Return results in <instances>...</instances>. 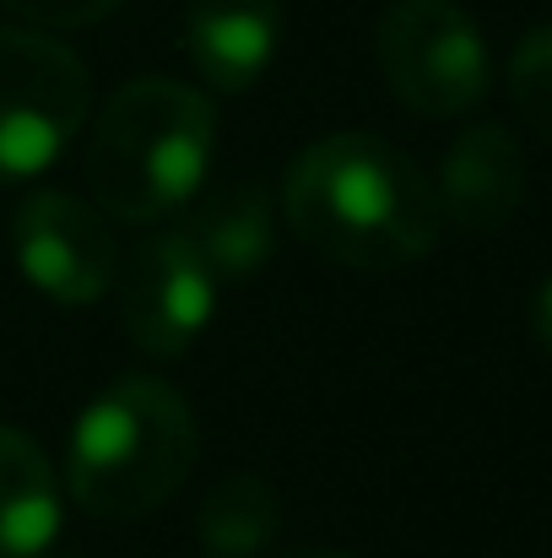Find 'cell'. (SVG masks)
Masks as SVG:
<instances>
[{"instance_id": "obj_9", "label": "cell", "mask_w": 552, "mask_h": 558, "mask_svg": "<svg viewBox=\"0 0 552 558\" xmlns=\"http://www.w3.org/2000/svg\"><path fill=\"white\" fill-rule=\"evenodd\" d=\"M282 44V0H189L184 54L217 93H244L266 76Z\"/></svg>"}, {"instance_id": "obj_7", "label": "cell", "mask_w": 552, "mask_h": 558, "mask_svg": "<svg viewBox=\"0 0 552 558\" xmlns=\"http://www.w3.org/2000/svg\"><path fill=\"white\" fill-rule=\"evenodd\" d=\"M11 239H16V266L22 277L65 304V310H82V304H98L109 288H114V271H120V244L109 233V217L65 190H38L16 206V222H11Z\"/></svg>"}, {"instance_id": "obj_3", "label": "cell", "mask_w": 552, "mask_h": 558, "mask_svg": "<svg viewBox=\"0 0 552 558\" xmlns=\"http://www.w3.org/2000/svg\"><path fill=\"white\" fill-rule=\"evenodd\" d=\"M200 456L195 417L169 379L125 374L98 390L65 450L71 499L103 521H142L184 488Z\"/></svg>"}, {"instance_id": "obj_8", "label": "cell", "mask_w": 552, "mask_h": 558, "mask_svg": "<svg viewBox=\"0 0 552 558\" xmlns=\"http://www.w3.org/2000/svg\"><path fill=\"white\" fill-rule=\"evenodd\" d=\"M526 153L510 125H471L455 136L439 169V211L466 233H499L526 206Z\"/></svg>"}, {"instance_id": "obj_10", "label": "cell", "mask_w": 552, "mask_h": 558, "mask_svg": "<svg viewBox=\"0 0 552 558\" xmlns=\"http://www.w3.org/2000/svg\"><path fill=\"white\" fill-rule=\"evenodd\" d=\"M180 233L189 250L200 255V266L222 282H244L255 277L271 250H277V206L260 185H222V190H195V201L184 206Z\"/></svg>"}, {"instance_id": "obj_11", "label": "cell", "mask_w": 552, "mask_h": 558, "mask_svg": "<svg viewBox=\"0 0 552 558\" xmlns=\"http://www.w3.org/2000/svg\"><path fill=\"white\" fill-rule=\"evenodd\" d=\"M60 537V483L44 445L0 423V558H38Z\"/></svg>"}, {"instance_id": "obj_1", "label": "cell", "mask_w": 552, "mask_h": 558, "mask_svg": "<svg viewBox=\"0 0 552 558\" xmlns=\"http://www.w3.org/2000/svg\"><path fill=\"white\" fill-rule=\"evenodd\" d=\"M282 211L315 255L353 271H401L422 260L444 222L417 158L368 131L304 147L282 180Z\"/></svg>"}, {"instance_id": "obj_13", "label": "cell", "mask_w": 552, "mask_h": 558, "mask_svg": "<svg viewBox=\"0 0 552 558\" xmlns=\"http://www.w3.org/2000/svg\"><path fill=\"white\" fill-rule=\"evenodd\" d=\"M510 98L520 109V120L552 142V22L526 33L520 49L510 54Z\"/></svg>"}, {"instance_id": "obj_6", "label": "cell", "mask_w": 552, "mask_h": 558, "mask_svg": "<svg viewBox=\"0 0 552 558\" xmlns=\"http://www.w3.org/2000/svg\"><path fill=\"white\" fill-rule=\"evenodd\" d=\"M109 293H120L125 337L152 359L189 353L195 337L206 331V320L217 315V277L200 266V255L189 250L180 228L142 239L120 260Z\"/></svg>"}, {"instance_id": "obj_4", "label": "cell", "mask_w": 552, "mask_h": 558, "mask_svg": "<svg viewBox=\"0 0 552 558\" xmlns=\"http://www.w3.org/2000/svg\"><path fill=\"white\" fill-rule=\"evenodd\" d=\"M87 120V65L44 27H0V180H33Z\"/></svg>"}, {"instance_id": "obj_14", "label": "cell", "mask_w": 552, "mask_h": 558, "mask_svg": "<svg viewBox=\"0 0 552 558\" xmlns=\"http://www.w3.org/2000/svg\"><path fill=\"white\" fill-rule=\"evenodd\" d=\"M0 5H11L33 27H87V22H103L120 0H0Z\"/></svg>"}, {"instance_id": "obj_15", "label": "cell", "mask_w": 552, "mask_h": 558, "mask_svg": "<svg viewBox=\"0 0 552 558\" xmlns=\"http://www.w3.org/2000/svg\"><path fill=\"white\" fill-rule=\"evenodd\" d=\"M531 326H537V342L552 353V277L542 282V293H537V310H531Z\"/></svg>"}, {"instance_id": "obj_16", "label": "cell", "mask_w": 552, "mask_h": 558, "mask_svg": "<svg viewBox=\"0 0 552 558\" xmlns=\"http://www.w3.org/2000/svg\"><path fill=\"white\" fill-rule=\"evenodd\" d=\"M271 558H353L342 548H293V554H271Z\"/></svg>"}, {"instance_id": "obj_12", "label": "cell", "mask_w": 552, "mask_h": 558, "mask_svg": "<svg viewBox=\"0 0 552 558\" xmlns=\"http://www.w3.org/2000/svg\"><path fill=\"white\" fill-rule=\"evenodd\" d=\"M282 526V505L277 488L260 472H228L211 483L200 515H195V537L211 558H255L277 543Z\"/></svg>"}, {"instance_id": "obj_5", "label": "cell", "mask_w": 552, "mask_h": 558, "mask_svg": "<svg viewBox=\"0 0 552 558\" xmlns=\"http://www.w3.org/2000/svg\"><path fill=\"white\" fill-rule=\"evenodd\" d=\"M373 54L390 93L422 120H455L488 93V44L455 0H390Z\"/></svg>"}, {"instance_id": "obj_2", "label": "cell", "mask_w": 552, "mask_h": 558, "mask_svg": "<svg viewBox=\"0 0 552 558\" xmlns=\"http://www.w3.org/2000/svg\"><path fill=\"white\" fill-rule=\"evenodd\" d=\"M211 104L206 93L174 76H136L125 82L87 142V185L93 201L131 228H152L184 211L206 185L211 163Z\"/></svg>"}]
</instances>
